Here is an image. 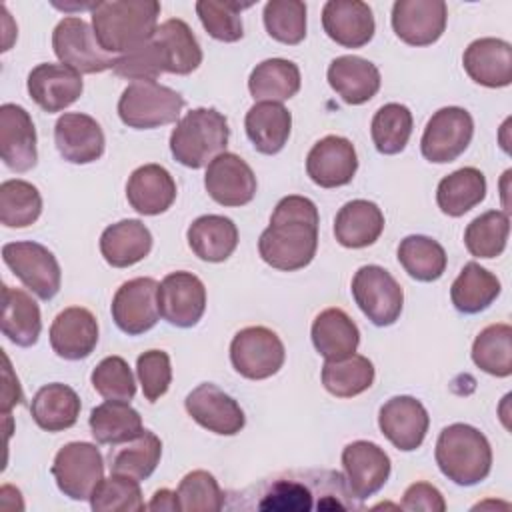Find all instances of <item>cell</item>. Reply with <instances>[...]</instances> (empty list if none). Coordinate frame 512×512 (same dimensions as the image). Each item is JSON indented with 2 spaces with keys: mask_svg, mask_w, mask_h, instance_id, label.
Listing matches in <instances>:
<instances>
[{
  "mask_svg": "<svg viewBox=\"0 0 512 512\" xmlns=\"http://www.w3.org/2000/svg\"><path fill=\"white\" fill-rule=\"evenodd\" d=\"M510 234V216L504 210H488L476 216L464 230L466 250L476 258H496L504 252Z\"/></svg>",
  "mask_w": 512,
  "mask_h": 512,
  "instance_id": "bcb514c9",
  "label": "cell"
},
{
  "mask_svg": "<svg viewBox=\"0 0 512 512\" xmlns=\"http://www.w3.org/2000/svg\"><path fill=\"white\" fill-rule=\"evenodd\" d=\"M474 136V120L468 110L460 106H444L436 110L420 138L422 156L434 164L454 162Z\"/></svg>",
  "mask_w": 512,
  "mask_h": 512,
  "instance_id": "7c38bea8",
  "label": "cell"
},
{
  "mask_svg": "<svg viewBox=\"0 0 512 512\" xmlns=\"http://www.w3.org/2000/svg\"><path fill=\"white\" fill-rule=\"evenodd\" d=\"M352 296L374 326H392L402 314V286L378 264H366L356 270L352 278Z\"/></svg>",
  "mask_w": 512,
  "mask_h": 512,
  "instance_id": "52a82bcc",
  "label": "cell"
},
{
  "mask_svg": "<svg viewBox=\"0 0 512 512\" xmlns=\"http://www.w3.org/2000/svg\"><path fill=\"white\" fill-rule=\"evenodd\" d=\"M330 88L352 106L364 104L380 90V70L366 58L360 56H338L328 66Z\"/></svg>",
  "mask_w": 512,
  "mask_h": 512,
  "instance_id": "83f0119b",
  "label": "cell"
},
{
  "mask_svg": "<svg viewBox=\"0 0 512 512\" xmlns=\"http://www.w3.org/2000/svg\"><path fill=\"white\" fill-rule=\"evenodd\" d=\"M322 28L344 48H362L374 38L372 8L360 0H328L322 8Z\"/></svg>",
  "mask_w": 512,
  "mask_h": 512,
  "instance_id": "603a6c76",
  "label": "cell"
},
{
  "mask_svg": "<svg viewBox=\"0 0 512 512\" xmlns=\"http://www.w3.org/2000/svg\"><path fill=\"white\" fill-rule=\"evenodd\" d=\"M230 510H266V512H322V510H360L348 490L344 474L328 468L286 470L260 482L228 492Z\"/></svg>",
  "mask_w": 512,
  "mask_h": 512,
  "instance_id": "6da1fadb",
  "label": "cell"
},
{
  "mask_svg": "<svg viewBox=\"0 0 512 512\" xmlns=\"http://www.w3.org/2000/svg\"><path fill=\"white\" fill-rule=\"evenodd\" d=\"M300 68L286 58H268L254 66L248 90L256 102H284L300 90Z\"/></svg>",
  "mask_w": 512,
  "mask_h": 512,
  "instance_id": "74e56055",
  "label": "cell"
},
{
  "mask_svg": "<svg viewBox=\"0 0 512 512\" xmlns=\"http://www.w3.org/2000/svg\"><path fill=\"white\" fill-rule=\"evenodd\" d=\"M2 334L16 346L30 348L42 332V316L36 300L8 284L2 286Z\"/></svg>",
  "mask_w": 512,
  "mask_h": 512,
  "instance_id": "d6a6232c",
  "label": "cell"
},
{
  "mask_svg": "<svg viewBox=\"0 0 512 512\" xmlns=\"http://www.w3.org/2000/svg\"><path fill=\"white\" fill-rule=\"evenodd\" d=\"M52 48L60 64L70 66L78 74L112 70L116 60L100 48L92 26L78 16H66L56 24L52 32Z\"/></svg>",
  "mask_w": 512,
  "mask_h": 512,
  "instance_id": "8fae6325",
  "label": "cell"
},
{
  "mask_svg": "<svg viewBox=\"0 0 512 512\" xmlns=\"http://www.w3.org/2000/svg\"><path fill=\"white\" fill-rule=\"evenodd\" d=\"M474 364L496 378L512 374V328L506 322L486 326L472 344Z\"/></svg>",
  "mask_w": 512,
  "mask_h": 512,
  "instance_id": "ee69618b",
  "label": "cell"
},
{
  "mask_svg": "<svg viewBox=\"0 0 512 512\" xmlns=\"http://www.w3.org/2000/svg\"><path fill=\"white\" fill-rule=\"evenodd\" d=\"M22 402V390H20V384H18V378L14 376L12 372V366H10V360L8 356L4 354V388H2V416H8L10 408L14 404H20Z\"/></svg>",
  "mask_w": 512,
  "mask_h": 512,
  "instance_id": "6f0895ef",
  "label": "cell"
},
{
  "mask_svg": "<svg viewBox=\"0 0 512 512\" xmlns=\"http://www.w3.org/2000/svg\"><path fill=\"white\" fill-rule=\"evenodd\" d=\"M186 240L200 260L224 262L238 246V228L226 216L204 214L188 226Z\"/></svg>",
  "mask_w": 512,
  "mask_h": 512,
  "instance_id": "836d02e7",
  "label": "cell"
},
{
  "mask_svg": "<svg viewBox=\"0 0 512 512\" xmlns=\"http://www.w3.org/2000/svg\"><path fill=\"white\" fill-rule=\"evenodd\" d=\"M254 2H232V0H198L196 14L204 30L220 42H238L244 36L240 12L250 8Z\"/></svg>",
  "mask_w": 512,
  "mask_h": 512,
  "instance_id": "c3c4849f",
  "label": "cell"
},
{
  "mask_svg": "<svg viewBox=\"0 0 512 512\" xmlns=\"http://www.w3.org/2000/svg\"><path fill=\"white\" fill-rule=\"evenodd\" d=\"M182 512H218L226 506V494L208 470H192L178 484Z\"/></svg>",
  "mask_w": 512,
  "mask_h": 512,
  "instance_id": "816d5d0a",
  "label": "cell"
},
{
  "mask_svg": "<svg viewBox=\"0 0 512 512\" xmlns=\"http://www.w3.org/2000/svg\"><path fill=\"white\" fill-rule=\"evenodd\" d=\"M204 186L214 202L230 208L244 206L256 196V176L234 152H222L206 166Z\"/></svg>",
  "mask_w": 512,
  "mask_h": 512,
  "instance_id": "d6986e66",
  "label": "cell"
},
{
  "mask_svg": "<svg viewBox=\"0 0 512 512\" xmlns=\"http://www.w3.org/2000/svg\"><path fill=\"white\" fill-rule=\"evenodd\" d=\"M90 382L104 400L130 402L136 394V380L122 356H106L92 370Z\"/></svg>",
  "mask_w": 512,
  "mask_h": 512,
  "instance_id": "f5cc1de1",
  "label": "cell"
},
{
  "mask_svg": "<svg viewBox=\"0 0 512 512\" xmlns=\"http://www.w3.org/2000/svg\"><path fill=\"white\" fill-rule=\"evenodd\" d=\"M358 170L354 144L344 136H324L306 156V174L320 188H338L352 182Z\"/></svg>",
  "mask_w": 512,
  "mask_h": 512,
  "instance_id": "ffe728a7",
  "label": "cell"
},
{
  "mask_svg": "<svg viewBox=\"0 0 512 512\" xmlns=\"http://www.w3.org/2000/svg\"><path fill=\"white\" fill-rule=\"evenodd\" d=\"M342 468L348 490L358 502L374 496L388 480L390 456L374 442L354 440L342 450Z\"/></svg>",
  "mask_w": 512,
  "mask_h": 512,
  "instance_id": "9a60e30c",
  "label": "cell"
},
{
  "mask_svg": "<svg viewBox=\"0 0 512 512\" xmlns=\"http://www.w3.org/2000/svg\"><path fill=\"white\" fill-rule=\"evenodd\" d=\"M162 442L152 430H142L138 436L116 444L108 450L106 464L110 474H124L134 480H146L160 464Z\"/></svg>",
  "mask_w": 512,
  "mask_h": 512,
  "instance_id": "8d00e7d4",
  "label": "cell"
},
{
  "mask_svg": "<svg viewBox=\"0 0 512 512\" xmlns=\"http://www.w3.org/2000/svg\"><path fill=\"white\" fill-rule=\"evenodd\" d=\"M184 406L188 416L198 426L220 436H234L246 424V416L240 404L212 382L196 386L186 396Z\"/></svg>",
  "mask_w": 512,
  "mask_h": 512,
  "instance_id": "2e32d148",
  "label": "cell"
},
{
  "mask_svg": "<svg viewBox=\"0 0 512 512\" xmlns=\"http://www.w3.org/2000/svg\"><path fill=\"white\" fill-rule=\"evenodd\" d=\"M246 136L260 154H278L292 130V114L280 102H256L244 118Z\"/></svg>",
  "mask_w": 512,
  "mask_h": 512,
  "instance_id": "4dcf8cb0",
  "label": "cell"
},
{
  "mask_svg": "<svg viewBox=\"0 0 512 512\" xmlns=\"http://www.w3.org/2000/svg\"><path fill=\"white\" fill-rule=\"evenodd\" d=\"M54 142L60 156L72 164L96 162L106 146L100 124L82 112H66L56 120Z\"/></svg>",
  "mask_w": 512,
  "mask_h": 512,
  "instance_id": "cb8c5ba5",
  "label": "cell"
},
{
  "mask_svg": "<svg viewBox=\"0 0 512 512\" xmlns=\"http://www.w3.org/2000/svg\"><path fill=\"white\" fill-rule=\"evenodd\" d=\"M500 290V280L490 270L468 262L450 286V300L458 312L478 314L500 296Z\"/></svg>",
  "mask_w": 512,
  "mask_h": 512,
  "instance_id": "ab89813d",
  "label": "cell"
},
{
  "mask_svg": "<svg viewBox=\"0 0 512 512\" xmlns=\"http://www.w3.org/2000/svg\"><path fill=\"white\" fill-rule=\"evenodd\" d=\"M318 224V208L310 198L284 196L276 204L268 228L258 238L260 258L284 272L308 266L318 248Z\"/></svg>",
  "mask_w": 512,
  "mask_h": 512,
  "instance_id": "7a4b0ae2",
  "label": "cell"
},
{
  "mask_svg": "<svg viewBox=\"0 0 512 512\" xmlns=\"http://www.w3.org/2000/svg\"><path fill=\"white\" fill-rule=\"evenodd\" d=\"M50 472L64 496L90 500L104 480V458L90 442H68L56 452Z\"/></svg>",
  "mask_w": 512,
  "mask_h": 512,
  "instance_id": "ba28073f",
  "label": "cell"
},
{
  "mask_svg": "<svg viewBox=\"0 0 512 512\" xmlns=\"http://www.w3.org/2000/svg\"><path fill=\"white\" fill-rule=\"evenodd\" d=\"M312 344L326 360H340L356 352L360 330L342 308H326L312 322Z\"/></svg>",
  "mask_w": 512,
  "mask_h": 512,
  "instance_id": "e575fe53",
  "label": "cell"
},
{
  "mask_svg": "<svg viewBox=\"0 0 512 512\" xmlns=\"http://www.w3.org/2000/svg\"><path fill=\"white\" fill-rule=\"evenodd\" d=\"M2 260L40 300H52L58 294L62 282L60 264L40 242H8L2 246Z\"/></svg>",
  "mask_w": 512,
  "mask_h": 512,
  "instance_id": "9c48e42d",
  "label": "cell"
},
{
  "mask_svg": "<svg viewBox=\"0 0 512 512\" xmlns=\"http://www.w3.org/2000/svg\"><path fill=\"white\" fill-rule=\"evenodd\" d=\"M94 512H140L146 508L138 480L124 474H110L90 496Z\"/></svg>",
  "mask_w": 512,
  "mask_h": 512,
  "instance_id": "f907efd6",
  "label": "cell"
},
{
  "mask_svg": "<svg viewBox=\"0 0 512 512\" xmlns=\"http://www.w3.org/2000/svg\"><path fill=\"white\" fill-rule=\"evenodd\" d=\"M92 12V30L106 54H126L146 44L160 16L156 0H104L96 2Z\"/></svg>",
  "mask_w": 512,
  "mask_h": 512,
  "instance_id": "3957f363",
  "label": "cell"
},
{
  "mask_svg": "<svg viewBox=\"0 0 512 512\" xmlns=\"http://www.w3.org/2000/svg\"><path fill=\"white\" fill-rule=\"evenodd\" d=\"M436 464L440 472L458 486H474L492 470V448L488 438L470 424H450L436 440Z\"/></svg>",
  "mask_w": 512,
  "mask_h": 512,
  "instance_id": "277c9868",
  "label": "cell"
},
{
  "mask_svg": "<svg viewBox=\"0 0 512 512\" xmlns=\"http://www.w3.org/2000/svg\"><path fill=\"white\" fill-rule=\"evenodd\" d=\"M26 86L30 98L48 114L72 106L84 90L82 74L56 62H42L34 66L28 74Z\"/></svg>",
  "mask_w": 512,
  "mask_h": 512,
  "instance_id": "7402d4cb",
  "label": "cell"
},
{
  "mask_svg": "<svg viewBox=\"0 0 512 512\" xmlns=\"http://www.w3.org/2000/svg\"><path fill=\"white\" fill-rule=\"evenodd\" d=\"M184 98L156 80L132 82L118 100V116L128 128L150 130L180 120Z\"/></svg>",
  "mask_w": 512,
  "mask_h": 512,
  "instance_id": "8992f818",
  "label": "cell"
},
{
  "mask_svg": "<svg viewBox=\"0 0 512 512\" xmlns=\"http://www.w3.org/2000/svg\"><path fill=\"white\" fill-rule=\"evenodd\" d=\"M128 204L144 216L166 212L176 200V182L160 164L138 166L126 182Z\"/></svg>",
  "mask_w": 512,
  "mask_h": 512,
  "instance_id": "4316f807",
  "label": "cell"
},
{
  "mask_svg": "<svg viewBox=\"0 0 512 512\" xmlns=\"http://www.w3.org/2000/svg\"><path fill=\"white\" fill-rule=\"evenodd\" d=\"M0 158L12 172H28L38 162L36 128L26 108L18 104L0 106Z\"/></svg>",
  "mask_w": 512,
  "mask_h": 512,
  "instance_id": "44dd1931",
  "label": "cell"
},
{
  "mask_svg": "<svg viewBox=\"0 0 512 512\" xmlns=\"http://www.w3.org/2000/svg\"><path fill=\"white\" fill-rule=\"evenodd\" d=\"M136 374L148 402L160 400L172 382L170 356L164 350H146L136 360Z\"/></svg>",
  "mask_w": 512,
  "mask_h": 512,
  "instance_id": "db71d44e",
  "label": "cell"
},
{
  "mask_svg": "<svg viewBox=\"0 0 512 512\" xmlns=\"http://www.w3.org/2000/svg\"><path fill=\"white\" fill-rule=\"evenodd\" d=\"M412 124V112L404 104L388 102L380 106L370 124V134L376 150L386 156L402 152L410 140Z\"/></svg>",
  "mask_w": 512,
  "mask_h": 512,
  "instance_id": "7dc6e473",
  "label": "cell"
},
{
  "mask_svg": "<svg viewBox=\"0 0 512 512\" xmlns=\"http://www.w3.org/2000/svg\"><path fill=\"white\" fill-rule=\"evenodd\" d=\"M98 344V322L88 308H64L50 326V346L64 360L88 358Z\"/></svg>",
  "mask_w": 512,
  "mask_h": 512,
  "instance_id": "d4e9b609",
  "label": "cell"
},
{
  "mask_svg": "<svg viewBox=\"0 0 512 512\" xmlns=\"http://www.w3.org/2000/svg\"><path fill=\"white\" fill-rule=\"evenodd\" d=\"M42 214V196L26 180H4L0 184V222L6 228H26Z\"/></svg>",
  "mask_w": 512,
  "mask_h": 512,
  "instance_id": "f6af8a7d",
  "label": "cell"
},
{
  "mask_svg": "<svg viewBox=\"0 0 512 512\" xmlns=\"http://www.w3.org/2000/svg\"><path fill=\"white\" fill-rule=\"evenodd\" d=\"M160 316L178 328H192L206 310L204 282L186 270L170 272L158 284Z\"/></svg>",
  "mask_w": 512,
  "mask_h": 512,
  "instance_id": "4fadbf2b",
  "label": "cell"
},
{
  "mask_svg": "<svg viewBox=\"0 0 512 512\" xmlns=\"http://www.w3.org/2000/svg\"><path fill=\"white\" fill-rule=\"evenodd\" d=\"M152 42L156 44L164 72L168 74L186 76L202 64V48L190 26L180 18L162 22L154 32Z\"/></svg>",
  "mask_w": 512,
  "mask_h": 512,
  "instance_id": "f1b7e54d",
  "label": "cell"
},
{
  "mask_svg": "<svg viewBox=\"0 0 512 512\" xmlns=\"http://www.w3.org/2000/svg\"><path fill=\"white\" fill-rule=\"evenodd\" d=\"M374 382V364L362 354H350L340 360H326L322 366V384L336 398H352L366 392Z\"/></svg>",
  "mask_w": 512,
  "mask_h": 512,
  "instance_id": "7bdbcfd3",
  "label": "cell"
},
{
  "mask_svg": "<svg viewBox=\"0 0 512 512\" xmlns=\"http://www.w3.org/2000/svg\"><path fill=\"white\" fill-rule=\"evenodd\" d=\"M486 198V178L474 166H464L444 176L436 188L438 208L452 218L464 216Z\"/></svg>",
  "mask_w": 512,
  "mask_h": 512,
  "instance_id": "f35d334b",
  "label": "cell"
},
{
  "mask_svg": "<svg viewBox=\"0 0 512 512\" xmlns=\"http://www.w3.org/2000/svg\"><path fill=\"white\" fill-rule=\"evenodd\" d=\"M378 426L394 448L412 452L422 446L430 416L424 404L414 396H394L380 406Z\"/></svg>",
  "mask_w": 512,
  "mask_h": 512,
  "instance_id": "ac0fdd59",
  "label": "cell"
},
{
  "mask_svg": "<svg viewBox=\"0 0 512 512\" xmlns=\"http://www.w3.org/2000/svg\"><path fill=\"white\" fill-rule=\"evenodd\" d=\"M152 250V234L144 222L126 218L104 228L100 252L112 268H128L144 260Z\"/></svg>",
  "mask_w": 512,
  "mask_h": 512,
  "instance_id": "f546056e",
  "label": "cell"
},
{
  "mask_svg": "<svg viewBox=\"0 0 512 512\" xmlns=\"http://www.w3.org/2000/svg\"><path fill=\"white\" fill-rule=\"evenodd\" d=\"M88 424L94 440L108 446L122 444L144 430L138 410L122 400H106L92 408Z\"/></svg>",
  "mask_w": 512,
  "mask_h": 512,
  "instance_id": "60d3db41",
  "label": "cell"
},
{
  "mask_svg": "<svg viewBox=\"0 0 512 512\" xmlns=\"http://www.w3.org/2000/svg\"><path fill=\"white\" fill-rule=\"evenodd\" d=\"M466 74L480 86L504 88L512 82V46L502 38H478L462 56Z\"/></svg>",
  "mask_w": 512,
  "mask_h": 512,
  "instance_id": "484cf974",
  "label": "cell"
},
{
  "mask_svg": "<svg viewBox=\"0 0 512 512\" xmlns=\"http://www.w3.org/2000/svg\"><path fill=\"white\" fill-rule=\"evenodd\" d=\"M398 262L418 282L438 280L448 264L446 250L430 236L410 234L398 244Z\"/></svg>",
  "mask_w": 512,
  "mask_h": 512,
  "instance_id": "b9f144b4",
  "label": "cell"
},
{
  "mask_svg": "<svg viewBox=\"0 0 512 512\" xmlns=\"http://www.w3.org/2000/svg\"><path fill=\"white\" fill-rule=\"evenodd\" d=\"M112 70L120 78L140 82V80H156L164 72V64H162L156 44L150 38L140 48L118 56L114 60Z\"/></svg>",
  "mask_w": 512,
  "mask_h": 512,
  "instance_id": "11a10c76",
  "label": "cell"
},
{
  "mask_svg": "<svg viewBox=\"0 0 512 512\" xmlns=\"http://www.w3.org/2000/svg\"><path fill=\"white\" fill-rule=\"evenodd\" d=\"M384 230V214L370 200L346 202L334 218V236L344 248L372 246Z\"/></svg>",
  "mask_w": 512,
  "mask_h": 512,
  "instance_id": "1f68e13d",
  "label": "cell"
},
{
  "mask_svg": "<svg viewBox=\"0 0 512 512\" xmlns=\"http://www.w3.org/2000/svg\"><path fill=\"white\" fill-rule=\"evenodd\" d=\"M80 398L74 388L52 382L42 386L30 404L32 420L46 432H62L76 424L80 416Z\"/></svg>",
  "mask_w": 512,
  "mask_h": 512,
  "instance_id": "d590c367",
  "label": "cell"
},
{
  "mask_svg": "<svg viewBox=\"0 0 512 512\" xmlns=\"http://www.w3.org/2000/svg\"><path fill=\"white\" fill-rule=\"evenodd\" d=\"M444 0H396L392 6L394 34L410 46H430L446 30Z\"/></svg>",
  "mask_w": 512,
  "mask_h": 512,
  "instance_id": "e0dca14e",
  "label": "cell"
},
{
  "mask_svg": "<svg viewBox=\"0 0 512 512\" xmlns=\"http://www.w3.org/2000/svg\"><path fill=\"white\" fill-rule=\"evenodd\" d=\"M148 510H154V512H174V510H180V504H178V494L170 488H160L154 492L152 500L146 504Z\"/></svg>",
  "mask_w": 512,
  "mask_h": 512,
  "instance_id": "680465c9",
  "label": "cell"
},
{
  "mask_svg": "<svg viewBox=\"0 0 512 512\" xmlns=\"http://www.w3.org/2000/svg\"><path fill=\"white\" fill-rule=\"evenodd\" d=\"M114 324L128 336H138L156 326L158 310V282L148 276L124 282L110 304Z\"/></svg>",
  "mask_w": 512,
  "mask_h": 512,
  "instance_id": "5bb4252c",
  "label": "cell"
},
{
  "mask_svg": "<svg viewBox=\"0 0 512 512\" xmlns=\"http://www.w3.org/2000/svg\"><path fill=\"white\" fill-rule=\"evenodd\" d=\"M264 28L276 42L294 46L306 38V4L300 0H270L264 6Z\"/></svg>",
  "mask_w": 512,
  "mask_h": 512,
  "instance_id": "681fc988",
  "label": "cell"
},
{
  "mask_svg": "<svg viewBox=\"0 0 512 512\" xmlns=\"http://www.w3.org/2000/svg\"><path fill=\"white\" fill-rule=\"evenodd\" d=\"M230 138L228 120L216 108H194L186 112L170 134V152L186 168L208 166L226 152Z\"/></svg>",
  "mask_w": 512,
  "mask_h": 512,
  "instance_id": "5b68a950",
  "label": "cell"
},
{
  "mask_svg": "<svg viewBox=\"0 0 512 512\" xmlns=\"http://www.w3.org/2000/svg\"><path fill=\"white\" fill-rule=\"evenodd\" d=\"M286 358L280 336L266 326H248L236 332L230 342V362L248 380L274 376Z\"/></svg>",
  "mask_w": 512,
  "mask_h": 512,
  "instance_id": "30bf717a",
  "label": "cell"
},
{
  "mask_svg": "<svg viewBox=\"0 0 512 512\" xmlns=\"http://www.w3.org/2000/svg\"><path fill=\"white\" fill-rule=\"evenodd\" d=\"M402 510H424V512H444L446 510V502L442 492L428 484V482H414L406 488L402 502H400Z\"/></svg>",
  "mask_w": 512,
  "mask_h": 512,
  "instance_id": "9f6ffc18",
  "label": "cell"
}]
</instances>
